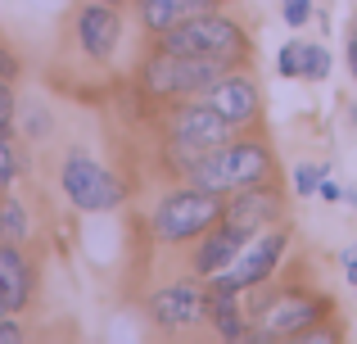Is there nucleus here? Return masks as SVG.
Returning <instances> with one entry per match:
<instances>
[{
	"label": "nucleus",
	"mask_w": 357,
	"mask_h": 344,
	"mask_svg": "<svg viewBox=\"0 0 357 344\" xmlns=\"http://www.w3.org/2000/svg\"><path fill=\"white\" fill-rule=\"evenodd\" d=\"M190 186L199 190H213L227 200L231 190H244V186H262V181H276V154L262 136H249V141H227L218 150L199 154V159L185 168Z\"/></svg>",
	"instance_id": "f257e3e1"
},
{
	"label": "nucleus",
	"mask_w": 357,
	"mask_h": 344,
	"mask_svg": "<svg viewBox=\"0 0 357 344\" xmlns=\"http://www.w3.org/2000/svg\"><path fill=\"white\" fill-rule=\"evenodd\" d=\"M158 50H176V54H213V59H227L231 68L249 63L253 41L244 32V23H236L222 9H208V14H195L185 23L158 32Z\"/></svg>",
	"instance_id": "f03ea898"
},
{
	"label": "nucleus",
	"mask_w": 357,
	"mask_h": 344,
	"mask_svg": "<svg viewBox=\"0 0 357 344\" xmlns=\"http://www.w3.org/2000/svg\"><path fill=\"white\" fill-rule=\"evenodd\" d=\"M222 73H231V63L213 59V54L154 50L145 63H140V87H145L154 100H190V96H204Z\"/></svg>",
	"instance_id": "7ed1b4c3"
},
{
	"label": "nucleus",
	"mask_w": 357,
	"mask_h": 344,
	"mask_svg": "<svg viewBox=\"0 0 357 344\" xmlns=\"http://www.w3.org/2000/svg\"><path fill=\"white\" fill-rule=\"evenodd\" d=\"M227 141H236V127L199 96H195V105H176L172 114H167V145H172V163L181 172L190 168L199 154L218 150V145H227Z\"/></svg>",
	"instance_id": "20e7f679"
},
{
	"label": "nucleus",
	"mask_w": 357,
	"mask_h": 344,
	"mask_svg": "<svg viewBox=\"0 0 357 344\" xmlns=\"http://www.w3.org/2000/svg\"><path fill=\"white\" fill-rule=\"evenodd\" d=\"M154 240L158 245H185V240H199L208 227L222 222V195L199 190V186H185L158 200L154 209Z\"/></svg>",
	"instance_id": "39448f33"
},
{
	"label": "nucleus",
	"mask_w": 357,
	"mask_h": 344,
	"mask_svg": "<svg viewBox=\"0 0 357 344\" xmlns=\"http://www.w3.org/2000/svg\"><path fill=\"white\" fill-rule=\"evenodd\" d=\"M331 313V299L312 290H280L276 299L258 304L249 322H262V327H249V344H276V340H298L307 327L326 322Z\"/></svg>",
	"instance_id": "423d86ee"
},
{
	"label": "nucleus",
	"mask_w": 357,
	"mask_h": 344,
	"mask_svg": "<svg viewBox=\"0 0 357 344\" xmlns=\"http://www.w3.org/2000/svg\"><path fill=\"white\" fill-rule=\"evenodd\" d=\"M59 181H63V195H68L82 213H109V209H118V204L127 200V190H122L118 177L109 168H100L96 159H86L82 150H73L68 159H63Z\"/></svg>",
	"instance_id": "0eeeda50"
},
{
	"label": "nucleus",
	"mask_w": 357,
	"mask_h": 344,
	"mask_svg": "<svg viewBox=\"0 0 357 344\" xmlns=\"http://www.w3.org/2000/svg\"><path fill=\"white\" fill-rule=\"evenodd\" d=\"M149 317H154L158 331H195L208 322V285L199 281H172V285H158L149 294Z\"/></svg>",
	"instance_id": "6e6552de"
},
{
	"label": "nucleus",
	"mask_w": 357,
	"mask_h": 344,
	"mask_svg": "<svg viewBox=\"0 0 357 344\" xmlns=\"http://www.w3.org/2000/svg\"><path fill=\"white\" fill-rule=\"evenodd\" d=\"M280 218H285V195H280L276 181L244 186V190H231L227 200H222V222H231V227L249 231V236H258V231L276 227Z\"/></svg>",
	"instance_id": "1a4fd4ad"
},
{
	"label": "nucleus",
	"mask_w": 357,
	"mask_h": 344,
	"mask_svg": "<svg viewBox=\"0 0 357 344\" xmlns=\"http://www.w3.org/2000/svg\"><path fill=\"white\" fill-rule=\"evenodd\" d=\"M199 100H208V105L218 109L236 132H240V127H258L262 123V87H258L253 73H236V68L222 73Z\"/></svg>",
	"instance_id": "9d476101"
},
{
	"label": "nucleus",
	"mask_w": 357,
	"mask_h": 344,
	"mask_svg": "<svg viewBox=\"0 0 357 344\" xmlns=\"http://www.w3.org/2000/svg\"><path fill=\"white\" fill-rule=\"evenodd\" d=\"M285 249H289V231L285 227H267L262 236H253L249 245L240 249V258L231 263V276L244 285V294L271 281V272H276L280 258H285Z\"/></svg>",
	"instance_id": "9b49d317"
},
{
	"label": "nucleus",
	"mask_w": 357,
	"mask_h": 344,
	"mask_svg": "<svg viewBox=\"0 0 357 344\" xmlns=\"http://www.w3.org/2000/svg\"><path fill=\"white\" fill-rule=\"evenodd\" d=\"M77 41L91 59L105 63L109 54L118 50L122 41V18H118V5H105V0H91V5L77 9Z\"/></svg>",
	"instance_id": "f8f14e48"
},
{
	"label": "nucleus",
	"mask_w": 357,
	"mask_h": 344,
	"mask_svg": "<svg viewBox=\"0 0 357 344\" xmlns=\"http://www.w3.org/2000/svg\"><path fill=\"white\" fill-rule=\"evenodd\" d=\"M249 231H240V227H231V222H218V227H208L199 236V249L190 254V267H195V276H213V272H222V267H231L240 258V249L249 245Z\"/></svg>",
	"instance_id": "ddd939ff"
},
{
	"label": "nucleus",
	"mask_w": 357,
	"mask_h": 344,
	"mask_svg": "<svg viewBox=\"0 0 357 344\" xmlns=\"http://www.w3.org/2000/svg\"><path fill=\"white\" fill-rule=\"evenodd\" d=\"M0 299H5L9 313H18L32 299V267H27L18 240H5V245H0Z\"/></svg>",
	"instance_id": "4468645a"
},
{
	"label": "nucleus",
	"mask_w": 357,
	"mask_h": 344,
	"mask_svg": "<svg viewBox=\"0 0 357 344\" xmlns=\"http://www.w3.org/2000/svg\"><path fill=\"white\" fill-rule=\"evenodd\" d=\"M208 9H218V0H136V18L145 32H167V27L185 23V18L195 14H208Z\"/></svg>",
	"instance_id": "2eb2a0df"
},
{
	"label": "nucleus",
	"mask_w": 357,
	"mask_h": 344,
	"mask_svg": "<svg viewBox=\"0 0 357 344\" xmlns=\"http://www.w3.org/2000/svg\"><path fill=\"white\" fill-rule=\"evenodd\" d=\"M208 327L218 331L222 340H249V317H244L240 294L208 290Z\"/></svg>",
	"instance_id": "dca6fc26"
},
{
	"label": "nucleus",
	"mask_w": 357,
	"mask_h": 344,
	"mask_svg": "<svg viewBox=\"0 0 357 344\" xmlns=\"http://www.w3.org/2000/svg\"><path fill=\"white\" fill-rule=\"evenodd\" d=\"M331 68H335L331 50H326V45L303 41V68H298V77H307V82H326V77H331Z\"/></svg>",
	"instance_id": "f3484780"
},
{
	"label": "nucleus",
	"mask_w": 357,
	"mask_h": 344,
	"mask_svg": "<svg viewBox=\"0 0 357 344\" xmlns=\"http://www.w3.org/2000/svg\"><path fill=\"white\" fill-rule=\"evenodd\" d=\"M0 231H5L9 240H23L27 236V213H23V204H18V200L0 204Z\"/></svg>",
	"instance_id": "a211bd4d"
},
{
	"label": "nucleus",
	"mask_w": 357,
	"mask_h": 344,
	"mask_svg": "<svg viewBox=\"0 0 357 344\" xmlns=\"http://www.w3.org/2000/svg\"><path fill=\"white\" fill-rule=\"evenodd\" d=\"M321 177H331V168L326 163H298L294 168V195H317V186H321Z\"/></svg>",
	"instance_id": "6ab92c4d"
},
{
	"label": "nucleus",
	"mask_w": 357,
	"mask_h": 344,
	"mask_svg": "<svg viewBox=\"0 0 357 344\" xmlns=\"http://www.w3.org/2000/svg\"><path fill=\"white\" fill-rule=\"evenodd\" d=\"M298 68H303V41H285L276 50V73L280 77H298Z\"/></svg>",
	"instance_id": "aec40b11"
},
{
	"label": "nucleus",
	"mask_w": 357,
	"mask_h": 344,
	"mask_svg": "<svg viewBox=\"0 0 357 344\" xmlns=\"http://www.w3.org/2000/svg\"><path fill=\"white\" fill-rule=\"evenodd\" d=\"M14 177H18V154H14V145H9V136L0 132V195L14 186Z\"/></svg>",
	"instance_id": "412c9836"
},
{
	"label": "nucleus",
	"mask_w": 357,
	"mask_h": 344,
	"mask_svg": "<svg viewBox=\"0 0 357 344\" xmlns=\"http://www.w3.org/2000/svg\"><path fill=\"white\" fill-rule=\"evenodd\" d=\"M312 5L317 0H280V14H285L289 27H303L307 18H312Z\"/></svg>",
	"instance_id": "4be33fe9"
},
{
	"label": "nucleus",
	"mask_w": 357,
	"mask_h": 344,
	"mask_svg": "<svg viewBox=\"0 0 357 344\" xmlns=\"http://www.w3.org/2000/svg\"><path fill=\"white\" fill-rule=\"evenodd\" d=\"M9 123H14V91L0 77V132H9Z\"/></svg>",
	"instance_id": "5701e85b"
},
{
	"label": "nucleus",
	"mask_w": 357,
	"mask_h": 344,
	"mask_svg": "<svg viewBox=\"0 0 357 344\" xmlns=\"http://www.w3.org/2000/svg\"><path fill=\"white\" fill-rule=\"evenodd\" d=\"M317 195H321V200H344V186H335L331 177H321V186H317Z\"/></svg>",
	"instance_id": "b1692460"
},
{
	"label": "nucleus",
	"mask_w": 357,
	"mask_h": 344,
	"mask_svg": "<svg viewBox=\"0 0 357 344\" xmlns=\"http://www.w3.org/2000/svg\"><path fill=\"white\" fill-rule=\"evenodd\" d=\"M14 340H23V331H18L14 322L5 317V322H0V344H14Z\"/></svg>",
	"instance_id": "393cba45"
},
{
	"label": "nucleus",
	"mask_w": 357,
	"mask_h": 344,
	"mask_svg": "<svg viewBox=\"0 0 357 344\" xmlns=\"http://www.w3.org/2000/svg\"><path fill=\"white\" fill-rule=\"evenodd\" d=\"M14 73H18V59H14V54H5V50H0V77H14Z\"/></svg>",
	"instance_id": "a878e982"
},
{
	"label": "nucleus",
	"mask_w": 357,
	"mask_h": 344,
	"mask_svg": "<svg viewBox=\"0 0 357 344\" xmlns=\"http://www.w3.org/2000/svg\"><path fill=\"white\" fill-rule=\"evenodd\" d=\"M349 68H353V77H357V32H349Z\"/></svg>",
	"instance_id": "bb28decb"
},
{
	"label": "nucleus",
	"mask_w": 357,
	"mask_h": 344,
	"mask_svg": "<svg viewBox=\"0 0 357 344\" xmlns=\"http://www.w3.org/2000/svg\"><path fill=\"white\" fill-rule=\"evenodd\" d=\"M344 267H349V281H353V290H357V254H344Z\"/></svg>",
	"instance_id": "cd10ccee"
},
{
	"label": "nucleus",
	"mask_w": 357,
	"mask_h": 344,
	"mask_svg": "<svg viewBox=\"0 0 357 344\" xmlns=\"http://www.w3.org/2000/svg\"><path fill=\"white\" fill-rule=\"evenodd\" d=\"M344 204H353V209H357V186H344Z\"/></svg>",
	"instance_id": "c85d7f7f"
},
{
	"label": "nucleus",
	"mask_w": 357,
	"mask_h": 344,
	"mask_svg": "<svg viewBox=\"0 0 357 344\" xmlns=\"http://www.w3.org/2000/svg\"><path fill=\"white\" fill-rule=\"evenodd\" d=\"M9 317V308H5V299H0V322H5Z\"/></svg>",
	"instance_id": "c756f323"
},
{
	"label": "nucleus",
	"mask_w": 357,
	"mask_h": 344,
	"mask_svg": "<svg viewBox=\"0 0 357 344\" xmlns=\"http://www.w3.org/2000/svg\"><path fill=\"white\" fill-rule=\"evenodd\" d=\"M105 5H122V0H105Z\"/></svg>",
	"instance_id": "7c9ffc66"
},
{
	"label": "nucleus",
	"mask_w": 357,
	"mask_h": 344,
	"mask_svg": "<svg viewBox=\"0 0 357 344\" xmlns=\"http://www.w3.org/2000/svg\"><path fill=\"white\" fill-rule=\"evenodd\" d=\"M0 236H5V231H0Z\"/></svg>",
	"instance_id": "2f4dec72"
},
{
	"label": "nucleus",
	"mask_w": 357,
	"mask_h": 344,
	"mask_svg": "<svg viewBox=\"0 0 357 344\" xmlns=\"http://www.w3.org/2000/svg\"><path fill=\"white\" fill-rule=\"evenodd\" d=\"M218 5H222V0H218Z\"/></svg>",
	"instance_id": "473e14b6"
}]
</instances>
